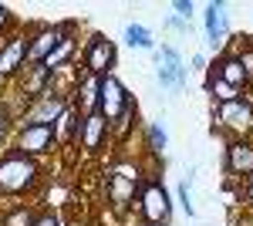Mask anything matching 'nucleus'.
<instances>
[{"label": "nucleus", "instance_id": "nucleus-10", "mask_svg": "<svg viewBox=\"0 0 253 226\" xmlns=\"http://www.w3.org/2000/svg\"><path fill=\"white\" fill-rule=\"evenodd\" d=\"M203 27H206V44L210 51L223 54L226 51V41H230V14H226V3L223 0H210L206 10H203Z\"/></svg>", "mask_w": 253, "mask_h": 226}, {"label": "nucleus", "instance_id": "nucleus-29", "mask_svg": "<svg viewBox=\"0 0 253 226\" xmlns=\"http://www.w3.org/2000/svg\"><path fill=\"white\" fill-rule=\"evenodd\" d=\"M193 71H210V57L206 54H193V68H189V75Z\"/></svg>", "mask_w": 253, "mask_h": 226}, {"label": "nucleus", "instance_id": "nucleus-12", "mask_svg": "<svg viewBox=\"0 0 253 226\" xmlns=\"http://www.w3.org/2000/svg\"><path fill=\"white\" fill-rule=\"evenodd\" d=\"M223 172H226L230 179H250V172H253V138H233V142H226Z\"/></svg>", "mask_w": 253, "mask_h": 226}, {"label": "nucleus", "instance_id": "nucleus-23", "mask_svg": "<svg viewBox=\"0 0 253 226\" xmlns=\"http://www.w3.org/2000/svg\"><path fill=\"white\" fill-rule=\"evenodd\" d=\"M14 132H17V115L0 98V149H10L7 142H14Z\"/></svg>", "mask_w": 253, "mask_h": 226}, {"label": "nucleus", "instance_id": "nucleus-11", "mask_svg": "<svg viewBox=\"0 0 253 226\" xmlns=\"http://www.w3.org/2000/svg\"><path fill=\"white\" fill-rule=\"evenodd\" d=\"M132 101V94H128V88L122 85V78L112 71V75L101 78V91H98V112L108 118V125L115 122L118 115H122V108Z\"/></svg>", "mask_w": 253, "mask_h": 226}, {"label": "nucleus", "instance_id": "nucleus-7", "mask_svg": "<svg viewBox=\"0 0 253 226\" xmlns=\"http://www.w3.org/2000/svg\"><path fill=\"white\" fill-rule=\"evenodd\" d=\"M27 64V27L10 31L7 38L0 41V81H14Z\"/></svg>", "mask_w": 253, "mask_h": 226}, {"label": "nucleus", "instance_id": "nucleus-19", "mask_svg": "<svg viewBox=\"0 0 253 226\" xmlns=\"http://www.w3.org/2000/svg\"><path fill=\"white\" fill-rule=\"evenodd\" d=\"M34 216H38V209L31 206V203H7V206L0 209V226H34Z\"/></svg>", "mask_w": 253, "mask_h": 226}, {"label": "nucleus", "instance_id": "nucleus-2", "mask_svg": "<svg viewBox=\"0 0 253 226\" xmlns=\"http://www.w3.org/2000/svg\"><path fill=\"white\" fill-rule=\"evenodd\" d=\"M135 209H138V216H142V223H149V226L172 223V196H169V189L162 186L159 179H145L138 186Z\"/></svg>", "mask_w": 253, "mask_h": 226}, {"label": "nucleus", "instance_id": "nucleus-32", "mask_svg": "<svg viewBox=\"0 0 253 226\" xmlns=\"http://www.w3.org/2000/svg\"><path fill=\"white\" fill-rule=\"evenodd\" d=\"M138 226H149V223H138Z\"/></svg>", "mask_w": 253, "mask_h": 226}, {"label": "nucleus", "instance_id": "nucleus-4", "mask_svg": "<svg viewBox=\"0 0 253 226\" xmlns=\"http://www.w3.org/2000/svg\"><path fill=\"white\" fill-rule=\"evenodd\" d=\"M156 61H159V88L169 94H182L189 88V64H186V57L179 54V47L172 44H162L156 51Z\"/></svg>", "mask_w": 253, "mask_h": 226}, {"label": "nucleus", "instance_id": "nucleus-30", "mask_svg": "<svg viewBox=\"0 0 253 226\" xmlns=\"http://www.w3.org/2000/svg\"><path fill=\"white\" fill-rule=\"evenodd\" d=\"M240 203H243L247 209H253V186H247V189H243V196H240Z\"/></svg>", "mask_w": 253, "mask_h": 226}, {"label": "nucleus", "instance_id": "nucleus-33", "mask_svg": "<svg viewBox=\"0 0 253 226\" xmlns=\"http://www.w3.org/2000/svg\"><path fill=\"white\" fill-rule=\"evenodd\" d=\"M0 88H3V81H0Z\"/></svg>", "mask_w": 253, "mask_h": 226}, {"label": "nucleus", "instance_id": "nucleus-13", "mask_svg": "<svg viewBox=\"0 0 253 226\" xmlns=\"http://www.w3.org/2000/svg\"><path fill=\"white\" fill-rule=\"evenodd\" d=\"M138 186L142 182H132V179H125V176H118L112 169L105 172V199H108V206L115 209V213H125V209L135 206Z\"/></svg>", "mask_w": 253, "mask_h": 226}, {"label": "nucleus", "instance_id": "nucleus-25", "mask_svg": "<svg viewBox=\"0 0 253 226\" xmlns=\"http://www.w3.org/2000/svg\"><path fill=\"white\" fill-rule=\"evenodd\" d=\"M189 182L193 179H182L179 189H175V196H179V206L186 209V216H196V206H193V192H189Z\"/></svg>", "mask_w": 253, "mask_h": 226}, {"label": "nucleus", "instance_id": "nucleus-6", "mask_svg": "<svg viewBox=\"0 0 253 226\" xmlns=\"http://www.w3.org/2000/svg\"><path fill=\"white\" fill-rule=\"evenodd\" d=\"M10 149L24 152V155H31V159H44V155H51V152H58V138H54V129L51 125H27V129H17L14 132V142H10Z\"/></svg>", "mask_w": 253, "mask_h": 226}, {"label": "nucleus", "instance_id": "nucleus-21", "mask_svg": "<svg viewBox=\"0 0 253 226\" xmlns=\"http://www.w3.org/2000/svg\"><path fill=\"white\" fill-rule=\"evenodd\" d=\"M206 94H210V101L213 105H226V101H236V98H243V91L240 88H233V85H226V81H219V78L206 75Z\"/></svg>", "mask_w": 253, "mask_h": 226}, {"label": "nucleus", "instance_id": "nucleus-8", "mask_svg": "<svg viewBox=\"0 0 253 226\" xmlns=\"http://www.w3.org/2000/svg\"><path fill=\"white\" fill-rule=\"evenodd\" d=\"M68 105H71V101L61 98V94H54V91L41 94L38 101H31V105L17 115V129H27V125H54Z\"/></svg>", "mask_w": 253, "mask_h": 226}, {"label": "nucleus", "instance_id": "nucleus-3", "mask_svg": "<svg viewBox=\"0 0 253 226\" xmlns=\"http://www.w3.org/2000/svg\"><path fill=\"white\" fill-rule=\"evenodd\" d=\"M213 132L230 135V142L233 138H253V105L250 101H243V98H236V101H226V105H213Z\"/></svg>", "mask_w": 253, "mask_h": 226}, {"label": "nucleus", "instance_id": "nucleus-18", "mask_svg": "<svg viewBox=\"0 0 253 226\" xmlns=\"http://www.w3.org/2000/svg\"><path fill=\"white\" fill-rule=\"evenodd\" d=\"M78 78H81L78 64H64V68H58V71H51V91L71 101V94H75V88H78Z\"/></svg>", "mask_w": 253, "mask_h": 226}, {"label": "nucleus", "instance_id": "nucleus-15", "mask_svg": "<svg viewBox=\"0 0 253 226\" xmlns=\"http://www.w3.org/2000/svg\"><path fill=\"white\" fill-rule=\"evenodd\" d=\"M112 135H108V118L101 112H91V115H84L81 118V129H78V145L84 152H101L105 149V142H108Z\"/></svg>", "mask_w": 253, "mask_h": 226}, {"label": "nucleus", "instance_id": "nucleus-28", "mask_svg": "<svg viewBox=\"0 0 253 226\" xmlns=\"http://www.w3.org/2000/svg\"><path fill=\"white\" fill-rule=\"evenodd\" d=\"M166 31H175V34H189V31H193V24H189V20H182V17H169L166 20Z\"/></svg>", "mask_w": 253, "mask_h": 226}, {"label": "nucleus", "instance_id": "nucleus-1", "mask_svg": "<svg viewBox=\"0 0 253 226\" xmlns=\"http://www.w3.org/2000/svg\"><path fill=\"white\" fill-rule=\"evenodd\" d=\"M41 182H44V169L38 159H31L17 149L0 152V199H20V196L41 189Z\"/></svg>", "mask_w": 253, "mask_h": 226}, {"label": "nucleus", "instance_id": "nucleus-24", "mask_svg": "<svg viewBox=\"0 0 253 226\" xmlns=\"http://www.w3.org/2000/svg\"><path fill=\"white\" fill-rule=\"evenodd\" d=\"M145 135H149V152H152V155H162V152L169 149V132H166L159 122H149Z\"/></svg>", "mask_w": 253, "mask_h": 226}, {"label": "nucleus", "instance_id": "nucleus-14", "mask_svg": "<svg viewBox=\"0 0 253 226\" xmlns=\"http://www.w3.org/2000/svg\"><path fill=\"white\" fill-rule=\"evenodd\" d=\"M61 41L54 24H34L27 31V64H44V57L54 51V44Z\"/></svg>", "mask_w": 253, "mask_h": 226}, {"label": "nucleus", "instance_id": "nucleus-16", "mask_svg": "<svg viewBox=\"0 0 253 226\" xmlns=\"http://www.w3.org/2000/svg\"><path fill=\"white\" fill-rule=\"evenodd\" d=\"M98 91H101V78L81 71L78 88H75V94H71V108H75L81 118L91 115V112H98Z\"/></svg>", "mask_w": 253, "mask_h": 226}, {"label": "nucleus", "instance_id": "nucleus-27", "mask_svg": "<svg viewBox=\"0 0 253 226\" xmlns=\"http://www.w3.org/2000/svg\"><path fill=\"white\" fill-rule=\"evenodd\" d=\"M172 10H175V17H182V20H189V24H193V14H196L193 0H175Z\"/></svg>", "mask_w": 253, "mask_h": 226}, {"label": "nucleus", "instance_id": "nucleus-17", "mask_svg": "<svg viewBox=\"0 0 253 226\" xmlns=\"http://www.w3.org/2000/svg\"><path fill=\"white\" fill-rule=\"evenodd\" d=\"M54 129V138H58V145H78V129H81V115L68 105L64 112H61V118L51 125Z\"/></svg>", "mask_w": 253, "mask_h": 226}, {"label": "nucleus", "instance_id": "nucleus-26", "mask_svg": "<svg viewBox=\"0 0 253 226\" xmlns=\"http://www.w3.org/2000/svg\"><path fill=\"white\" fill-rule=\"evenodd\" d=\"M34 226H64V220H61L54 209H44V213L34 216Z\"/></svg>", "mask_w": 253, "mask_h": 226}, {"label": "nucleus", "instance_id": "nucleus-9", "mask_svg": "<svg viewBox=\"0 0 253 226\" xmlns=\"http://www.w3.org/2000/svg\"><path fill=\"white\" fill-rule=\"evenodd\" d=\"M47 91H51V71L44 64H24V71L14 78V98H17L24 108Z\"/></svg>", "mask_w": 253, "mask_h": 226}, {"label": "nucleus", "instance_id": "nucleus-5", "mask_svg": "<svg viewBox=\"0 0 253 226\" xmlns=\"http://www.w3.org/2000/svg\"><path fill=\"white\" fill-rule=\"evenodd\" d=\"M115 64H118L115 41H108L105 34H91V38L84 41V47H81V71H88V75H95V78H105L115 71Z\"/></svg>", "mask_w": 253, "mask_h": 226}, {"label": "nucleus", "instance_id": "nucleus-20", "mask_svg": "<svg viewBox=\"0 0 253 226\" xmlns=\"http://www.w3.org/2000/svg\"><path fill=\"white\" fill-rule=\"evenodd\" d=\"M135 115H138V105H135V101H128V105L122 108V115L108 125V135H112L115 142H128L132 132H135Z\"/></svg>", "mask_w": 253, "mask_h": 226}, {"label": "nucleus", "instance_id": "nucleus-31", "mask_svg": "<svg viewBox=\"0 0 253 226\" xmlns=\"http://www.w3.org/2000/svg\"><path fill=\"white\" fill-rule=\"evenodd\" d=\"M247 186H253V172H250V179H247Z\"/></svg>", "mask_w": 253, "mask_h": 226}, {"label": "nucleus", "instance_id": "nucleus-22", "mask_svg": "<svg viewBox=\"0 0 253 226\" xmlns=\"http://www.w3.org/2000/svg\"><path fill=\"white\" fill-rule=\"evenodd\" d=\"M125 44H128V47H138V51H156L152 31L142 27V24H125Z\"/></svg>", "mask_w": 253, "mask_h": 226}]
</instances>
